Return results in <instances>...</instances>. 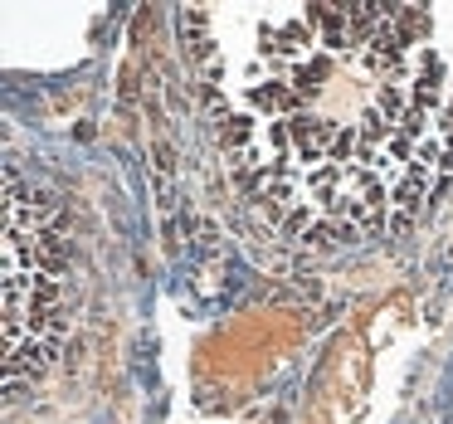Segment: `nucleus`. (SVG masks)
<instances>
[{
	"label": "nucleus",
	"mask_w": 453,
	"mask_h": 424,
	"mask_svg": "<svg viewBox=\"0 0 453 424\" xmlns=\"http://www.w3.org/2000/svg\"><path fill=\"white\" fill-rule=\"evenodd\" d=\"M64 215L44 190L5 166V390L20 395L59 351L69 327Z\"/></svg>",
	"instance_id": "nucleus-2"
},
{
	"label": "nucleus",
	"mask_w": 453,
	"mask_h": 424,
	"mask_svg": "<svg viewBox=\"0 0 453 424\" xmlns=\"http://www.w3.org/2000/svg\"><path fill=\"white\" fill-rule=\"evenodd\" d=\"M244 200L297 244H356L429 200L453 147L449 5H196L180 15Z\"/></svg>",
	"instance_id": "nucleus-1"
},
{
	"label": "nucleus",
	"mask_w": 453,
	"mask_h": 424,
	"mask_svg": "<svg viewBox=\"0 0 453 424\" xmlns=\"http://www.w3.org/2000/svg\"><path fill=\"white\" fill-rule=\"evenodd\" d=\"M449 424H453V414H449Z\"/></svg>",
	"instance_id": "nucleus-3"
}]
</instances>
